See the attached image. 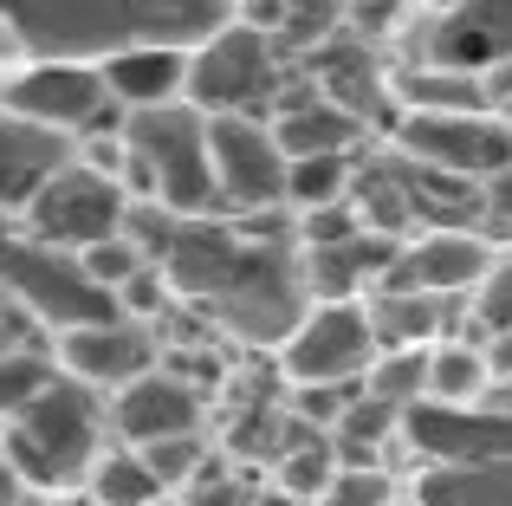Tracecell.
Instances as JSON below:
<instances>
[{"label": "cell", "mask_w": 512, "mask_h": 506, "mask_svg": "<svg viewBox=\"0 0 512 506\" xmlns=\"http://www.w3.org/2000/svg\"><path fill=\"white\" fill-rule=\"evenodd\" d=\"M104 442H111L104 390L65 377V370H59L52 390H39L33 403L7 422V455H13V468H20V481L33 487V500L85 487V474H91V461H98Z\"/></svg>", "instance_id": "6da1fadb"}, {"label": "cell", "mask_w": 512, "mask_h": 506, "mask_svg": "<svg viewBox=\"0 0 512 506\" xmlns=\"http://www.w3.org/2000/svg\"><path fill=\"white\" fill-rule=\"evenodd\" d=\"M124 150L150 169V189L169 215H227L208 163V111L188 98L124 111Z\"/></svg>", "instance_id": "7a4b0ae2"}, {"label": "cell", "mask_w": 512, "mask_h": 506, "mask_svg": "<svg viewBox=\"0 0 512 506\" xmlns=\"http://www.w3.org/2000/svg\"><path fill=\"white\" fill-rule=\"evenodd\" d=\"M0 292H7V299L33 318L46 338L65 331V325H91V318L117 312V299L85 273V266H78V253L33 241L20 221L0 228Z\"/></svg>", "instance_id": "3957f363"}, {"label": "cell", "mask_w": 512, "mask_h": 506, "mask_svg": "<svg viewBox=\"0 0 512 506\" xmlns=\"http://www.w3.org/2000/svg\"><path fill=\"white\" fill-rule=\"evenodd\" d=\"M286 52H279L273 33L247 20H221L195 52H188V85L182 98L201 104V111H260L273 104V91L286 85Z\"/></svg>", "instance_id": "277c9868"}, {"label": "cell", "mask_w": 512, "mask_h": 506, "mask_svg": "<svg viewBox=\"0 0 512 506\" xmlns=\"http://www.w3.org/2000/svg\"><path fill=\"white\" fill-rule=\"evenodd\" d=\"M130 215V195L124 182L111 176V169H91L85 156H65L59 169H52L46 182H39L33 195H26L20 208V228L33 234V241L46 247H65V253H85L91 241H104V234H117Z\"/></svg>", "instance_id": "5b68a950"}, {"label": "cell", "mask_w": 512, "mask_h": 506, "mask_svg": "<svg viewBox=\"0 0 512 506\" xmlns=\"http://www.w3.org/2000/svg\"><path fill=\"white\" fill-rule=\"evenodd\" d=\"M0 104L20 117H33V124L59 130V137L85 143V137H117L124 130V104L111 98V85H104V65H65V59H39L33 72H20L7 91H0Z\"/></svg>", "instance_id": "8992f818"}, {"label": "cell", "mask_w": 512, "mask_h": 506, "mask_svg": "<svg viewBox=\"0 0 512 506\" xmlns=\"http://www.w3.org/2000/svg\"><path fill=\"white\" fill-rule=\"evenodd\" d=\"M208 163L227 215L286 208V150L260 111H208Z\"/></svg>", "instance_id": "52a82bcc"}, {"label": "cell", "mask_w": 512, "mask_h": 506, "mask_svg": "<svg viewBox=\"0 0 512 506\" xmlns=\"http://www.w3.org/2000/svg\"><path fill=\"white\" fill-rule=\"evenodd\" d=\"M389 143L409 163L448 169L467 182H487L493 169L512 163V124L493 111H402L389 124Z\"/></svg>", "instance_id": "ba28073f"}, {"label": "cell", "mask_w": 512, "mask_h": 506, "mask_svg": "<svg viewBox=\"0 0 512 506\" xmlns=\"http://www.w3.org/2000/svg\"><path fill=\"white\" fill-rule=\"evenodd\" d=\"M273 351L286 383H357L376 357L370 312H363V299H312Z\"/></svg>", "instance_id": "9c48e42d"}, {"label": "cell", "mask_w": 512, "mask_h": 506, "mask_svg": "<svg viewBox=\"0 0 512 506\" xmlns=\"http://www.w3.org/2000/svg\"><path fill=\"white\" fill-rule=\"evenodd\" d=\"M52 351H59V370L91 390H124L130 377L163 364V331L150 318H130V312H111V318H91V325H65L52 331Z\"/></svg>", "instance_id": "30bf717a"}, {"label": "cell", "mask_w": 512, "mask_h": 506, "mask_svg": "<svg viewBox=\"0 0 512 506\" xmlns=\"http://www.w3.org/2000/svg\"><path fill=\"white\" fill-rule=\"evenodd\" d=\"M104 416H111V435H117V442L143 448V442H156V435L201 429V422H208V403H201V383L182 377V370L163 357L156 370H143V377L124 383V390L104 396Z\"/></svg>", "instance_id": "8fae6325"}, {"label": "cell", "mask_w": 512, "mask_h": 506, "mask_svg": "<svg viewBox=\"0 0 512 506\" xmlns=\"http://www.w3.org/2000/svg\"><path fill=\"white\" fill-rule=\"evenodd\" d=\"M512 52V0H461V7H435L428 26V59L461 65V72H487L493 59Z\"/></svg>", "instance_id": "7c38bea8"}, {"label": "cell", "mask_w": 512, "mask_h": 506, "mask_svg": "<svg viewBox=\"0 0 512 506\" xmlns=\"http://www.w3.org/2000/svg\"><path fill=\"white\" fill-rule=\"evenodd\" d=\"M65 156H72V137L33 124V117H20V111H0V215H20L26 195H33Z\"/></svg>", "instance_id": "4fadbf2b"}, {"label": "cell", "mask_w": 512, "mask_h": 506, "mask_svg": "<svg viewBox=\"0 0 512 506\" xmlns=\"http://www.w3.org/2000/svg\"><path fill=\"white\" fill-rule=\"evenodd\" d=\"M98 65H104V85H111V98L124 104V111H137V104H169V98H182V85H188V52L163 46V39L117 46V52H104Z\"/></svg>", "instance_id": "5bb4252c"}, {"label": "cell", "mask_w": 512, "mask_h": 506, "mask_svg": "<svg viewBox=\"0 0 512 506\" xmlns=\"http://www.w3.org/2000/svg\"><path fill=\"white\" fill-rule=\"evenodd\" d=\"M389 98H396V117L402 111H487L480 72H461V65H441V59H415L409 72H396Z\"/></svg>", "instance_id": "9a60e30c"}, {"label": "cell", "mask_w": 512, "mask_h": 506, "mask_svg": "<svg viewBox=\"0 0 512 506\" xmlns=\"http://www.w3.org/2000/svg\"><path fill=\"white\" fill-rule=\"evenodd\" d=\"M493 390V357L480 338H435L428 344V403L474 409Z\"/></svg>", "instance_id": "2e32d148"}, {"label": "cell", "mask_w": 512, "mask_h": 506, "mask_svg": "<svg viewBox=\"0 0 512 506\" xmlns=\"http://www.w3.org/2000/svg\"><path fill=\"white\" fill-rule=\"evenodd\" d=\"M85 494L98 506H163L169 487L156 481V468L143 461V448H130V442L111 435V442L98 448V461H91V474H85Z\"/></svg>", "instance_id": "e0dca14e"}, {"label": "cell", "mask_w": 512, "mask_h": 506, "mask_svg": "<svg viewBox=\"0 0 512 506\" xmlns=\"http://www.w3.org/2000/svg\"><path fill=\"white\" fill-rule=\"evenodd\" d=\"M59 383V351L52 338H7L0 344V422H13L39 390Z\"/></svg>", "instance_id": "ac0fdd59"}, {"label": "cell", "mask_w": 512, "mask_h": 506, "mask_svg": "<svg viewBox=\"0 0 512 506\" xmlns=\"http://www.w3.org/2000/svg\"><path fill=\"white\" fill-rule=\"evenodd\" d=\"M357 156H286V208H325V202H350V182H357Z\"/></svg>", "instance_id": "d6986e66"}, {"label": "cell", "mask_w": 512, "mask_h": 506, "mask_svg": "<svg viewBox=\"0 0 512 506\" xmlns=\"http://www.w3.org/2000/svg\"><path fill=\"white\" fill-rule=\"evenodd\" d=\"M363 390L383 396L389 409L428 403V344H402V351H376L363 370Z\"/></svg>", "instance_id": "ffe728a7"}, {"label": "cell", "mask_w": 512, "mask_h": 506, "mask_svg": "<svg viewBox=\"0 0 512 506\" xmlns=\"http://www.w3.org/2000/svg\"><path fill=\"white\" fill-rule=\"evenodd\" d=\"M467 318H474L480 338H506V331H512V247H500L487 260V273L474 279V292H467Z\"/></svg>", "instance_id": "44dd1931"}, {"label": "cell", "mask_w": 512, "mask_h": 506, "mask_svg": "<svg viewBox=\"0 0 512 506\" xmlns=\"http://www.w3.org/2000/svg\"><path fill=\"white\" fill-rule=\"evenodd\" d=\"M78 266H85V273L117 299V286H124L130 273H143V266H150V253H143V241L130 228H117V234H104V241H91L85 253H78Z\"/></svg>", "instance_id": "7402d4cb"}, {"label": "cell", "mask_w": 512, "mask_h": 506, "mask_svg": "<svg viewBox=\"0 0 512 506\" xmlns=\"http://www.w3.org/2000/svg\"><path fill=\"white\" fill-rule=\"evenodd\" d=\"M344 26V0H286V20H279V52H312L325 46Z\"/></svg>", "instance_id": "603a6c76"}, {"label": "cell", "mask_w": 512, "mask_h": 506, "mask_svg": "<svg viewBox=\"0 0 512 506\" xmlns=\"http://www.w3.org/2000/svg\"><path fill=\"white\" fill-rule=\"evenodd\" d=\"M143 461L156 468V481L169 487H188L201 474V461H208V435L201 429H188V435H156V442H143Z\"/></svg>", "instance_id": "cb8c5ba5"}, {"label": "cell", "mask_w": 512, "mask_h": 506, "mask_svg": "<svg viewBox=\"0 0 512 506\" xmlns=\"http://www.w3.org/2000/svg\"><path fill=\"white\" fill-rule=\"evenodd\" d=\"M389 500H396V481L383 461H370V468H338L312 506H389Z\"/></svg>", "instance_id": "d4e9b609"}, {"label": "cell", "mask_w": 512, "mask_h": 506, "mask_svg": "<svg viewBox=\"0 0 512 506\" xmlns=\"http://www.w3.org/2000/svg\"><path fill=\"white\" fill-rule=\"evenodd\" d=\"M480 234L493 247H512V163L480 182Z\"/></svg>", "instance_id": "484cf974"}, {"label": "cell", "mask_w": 512, "mask_h": 506, "mask_svg": "<svg viewBox=\"0 0 512 506\" xmlns=\"http://www.w3.org/2000/svg\"><path fill=\"white\" fill-rule=\"evenodd\" d=\"M0 506H33V487L20 481V468L7 455V422H0Z\"/></svg>", "instance_id": "4316f807"}, {"label": "cell", "mask_w": 512, "mask_h": 506, "mask_svg": "<svg viewBox=\"0 0 512 506\" xmlns=\"http://www.w3.org/2000/svg\"><path fill=\"white\" fill-rule=\"evenodd\" d=\"M7 338H46V331H39L33 318H26L20 305H13L7 292H0V344H7Z\"/></svg>", "instance_id": "83f0119b"}, {"label": "cell", "mask_w": 512, "mask_h": 506, "mask_svg": "<svg viewBox=\"0 0 512 506\" xmlns=\"http://www.w3.org/2000/svg\"><path fill=\"white\" fill-rule=\"evenodd\" d=\"M33 506H98V500H91L85 487H72V494H39Z\"/></svg>", "instance_id": "f1b7e54d"}, {"label": "cell", "mask_w": 512, "mask_h": 506, "mask_svg": "<svg viewBox=\"0 0 512 506\" xmlns=\"http://www.w3.org/2000/svg\"><path fill=\"white\" fill-rule=\"evenodd\" d=\"M389 506H415V500H402V494H396V500H389Z\"/></svg>", "instance_id": "f546056e"}, {"label": "cell", "mask_w": 512, "mask_h": 506, "mask_svg": "<svg viewBox=\"0 0 512 506\" xmlns=\"http://www.w3.org/2000/svg\"><path fill=\"white\" fill-rule=\"evenodd\" d=\"M435 7H461V0H435Z\"/></svg>", "instance_id": "4dcf8cb0"}, {"label": "cell", "mask_w": 512, "mask_h": 506, "mask_svg": "<svg viewBox=\"0 0 512 506\" xmlns=\"http://www.w3.org/2000/svg\"><path fill=\"white\" fill-rule=\"evenodd\" d=\"M7 221H20V215H0V228H7Z\"/></svg>", "instance_id": "1f68e13d"}]
</instances>
